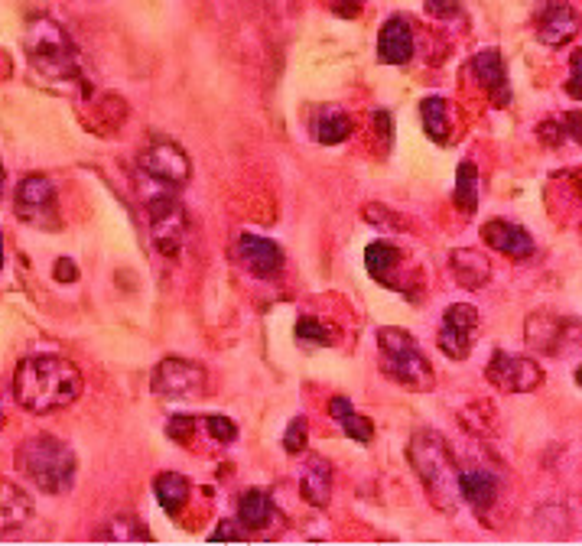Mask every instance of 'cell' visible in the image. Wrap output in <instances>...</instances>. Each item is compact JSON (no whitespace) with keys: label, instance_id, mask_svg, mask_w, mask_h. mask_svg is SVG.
Instances as JSON below:
<instances>
[{"label":"cell","instance_id":"1","mask_svg":"<svg viewBox=\"0 0 582 546\" xmlns=\"http://www.w3.org/2000/svg\"><path fill=\"white\" fill-rule=\"evenodd\" d=\"M85 377L72 361L59 355H33L17 364L14 400L27 413H56L82 397Z\"/></svg>","mask_w":582,"mask_h":546},{"label":"cell","instance_id":"2","mask_svg":"<svg viewBox=\"0 0 582 546\" xmlns=\"http://www.w3.org/2000/svg\"><path fill=\"white\" fill-rule=\"evenodd\" d=\"M407 459L413 465V472L423 481L426 494L436 511L443 514H456L459 507V468L452 459V449L443 433L436 429H417L410 436L407 446Z\"/></svg>","mask_w":582,"mask_h":546},{"label":"cell","instance_id":"3","mask_svg":"<svg viewBox=\"0 0 582 546\" xmlns=\"http://www.w3.org/2000/svg\"><path fill=\"white\" fill-rule=\"evenodd\" d=\"M23 49H27V59L33 65L36 75H43L46 82L59 85H82L85 75L79 65V49L69 39V33L62 30L56 20L36 17L30 20L27 33H23Z\"/></svg>","mask_w":582,"mask_h":546},{"label":"cell","instance_id":"4","mask_svg":"<svg viewBox=\"0 0 582 546\" xmlns=\"http://www.w3.org/2000/svg\"><path fill=\"white\" fill-rule=\"evenodd\" d=\"M17 468L43 494H69L75 485V468H79V462H75V452L69 442L40 433L20 442Z\"/></svg>","mask_w":582,"mask_h":546},{"label":"cell","instance_id":"5","mask_svg":"<svg viewBox=\"0 0 582 546\" xmlns=\"http://www.w3.org/2000/svg\"><path fill=\"white\" fill-rule=\"evenodd\" d=\"M378 355H381V371L391 377L394 384L413 390V394L433 390L436 384L433 364L426 361L417 338L407 329H394V325L378 329Z\"/></svg>","mask_w":582,"mask_h":546},{"label":"cell","instance_id":"6","mask_svg":"<svg viewBox=\"0 0 582 546\" xmlns=\"http://www.w3.org/2000/svg\"><path fill=\"white\" fill-rule=\"evenodd\" d=\"M144 202L150 212V234H153L157 251L163 257H179V251H183V244H186V234H189V215H186L183 202L176 199V189L160 186V182L144 176Z\"/></svg>","mask_w":582,"mask_h":546},{"label":"cell","instance_id":"7","mask_svg":"<svg viewBox=\"0 0 582 546\" xmlns=\"http://www.w3.org/2000/svg\"><path fill=\"white\" fill-rule=\"evenodd\" d=\"M17 218L33 228H59V199L53 179L43 173H30L17 182L14 192Z\"/></svg>","mask_w":582,"mask_h":546},{"label":"cell","instance_id":"8","mask_svg":"<svg viewBox=\"0 0 582 546\" xmlns=\"http://www.w3.org/2000/svg\"><path fill=\"white\" fill-rule=\"evenodd\" d=\"M205 368L189 358H163L150 374L153 394L163 400H196L205 394Z\"/></svg>","mask_w":582,"mask_h":546},{"label":"cell","instance_id":"9","mask_svg":"<svg viewBox=\"0 0 582 546\" xmlns=\"http://www.w3.org/2000/svg\"><path fill=\"white\" fill-rule=\"evenodd\" d=\"M140 173L150 176L160 186L183 189L192 176V163L186 150L173 140H153L150 147L140 153Z\"/></svg>","mask_w":582,"mask_h":546},{"label":"cell","instance_id":"10","mask_svg":"<svg viewBox=\"0 0 582 546\" xmlns=\"http://www.w3.org/2000/svg\"><path fill=\"white\" fill-rule=\"evenodd\" d=\"M488 384H495L504 394H530L543 384V368L534 358L511 355V351H495L485 368Z\"/></svg>","mask_w":582,"mask_h":546},{"label":"cell","instance_id":"11","mask_svg":"<svg viewBox=\"0 0 582 546\" xmlns=\"http://www.w3.org/2000/svg\"><path fill=\"white\" fill-rule=\"evenodd\" d=\"M478 329V309L469 303H452L439 325V351L452 361H465L472 351V332Z\"/></svg>","mask_w":582,"mask_h":546},{"label":"cell","instance_id":"12","mask_svg":"<svg viewBox=\"0 0 582 546\" xmlns=\"http://www.w3.org/2000/svg\"><path fill=\"white\" fill-rule=\"evenodd\" d=\"M238 254H241L244 270L261 280H277L283 273V251L274 241L261 238V234H241Z\"/></svg>","mask_w":582,"mask_h":546},{"label":"cell","instance_id":"13","mask_svg":"<svg viewBox=\"0 0 582 546\" xmlns=\"http://www.w3.org/2000/svg\"><path fill=\"white\" fill-rule=\"evenodd\" d=\"M482 238L488 247H495L498 254H508L514 260H527L530 254H534V238H530V231L514 225V221H504V218L485 221Z\"/></svg>","mask_w":582,"mask_h":546},{"label":"cell","instance_id":"14","mask_svg":"<svg viewBox=\"0 0 582 546\" xmlns=\"http://www.w3.org/2000/svg\"><path fill=\"white\" fill-rule=\"evenodd\" d=\"M472 72H475V82L488 91V98L495 108H504L511 101V91H508V72H504V62H501V52L498 49H482L478 56L472 59Z\"/></svg>","mask_w":582,"mask_h":546},{"label":"cell","instance_id":"15","mask_svg":"<svg viewBox=\"0 0 582 546\" xmlns=\"http://www.w3.org/2000/svg\"><path fill=\"white\" fill-rule=\"evenodd\" d=\"M501 494V478L488 468H469L459 472V501H465L475 514H485Z\"/></svg>","mask_w":582,"mask_h":546},{"label":"cell","instance_id":"16","mask_svg":"<svg viewBox=\"0 0 582 546\" xmlns=\"http://www.w3.org/2000/svg\"><path fill=\"white\" fill-rule=\"evenodd\" d=\"M576 26H579L576 10L569 7V4H563V0H553V4H547V10L540 13L537 39H540L543 46L560 49V46H566L569 39L576 36Z\"/></svg>","mask_w":582,"mask_h":546},{"label":"cell","instance_id":"17","mask_svg":"<svg viewBox=\"0 0 582 546\" xmlns=\"http://www.w3.org/2000/svg\"><path fill=\"white\" fill-rule=\"evenodd\" d=\"M378 59L384 65H407L413 59V30L407 17H391L381 26Z\"/></svg>","mask_w":582,"mask_h":546},{"label":"cell","instance_id":"18","mask_svg":"<svg viewBox=\"0 0 582 546\" xmlns=\"http://www.w3.org/2000/svg\"><path fill=\"white\" fill-rule=\"evenodd\" d=\"M449 270L462 290H482L491 280V264L485 254H478L475 247H456L449 254Z\"/></svg>","mask_w":582,"mask_h":546},{"label":"cell","instance_id":"19","mask_svg":"<svg viewBox=\"0 0 582 546\" xmlns=\"http://www.w3.org/2000/svg\"><path fill=\"white\" fill-rule=\"evenodd\" d=\"M33 517V498L14 481L0 478V537L4 533H14L23 524H30Z\"/></svg>","mask_w":582,"mask_h":546},{"label":"cell","instance_id":"20","mask_svg":"<svg viewBox=\"0 0 582 546\" xmlns=\"http://www.w3.org/2000/svg\"><path fill=\"white\" fill-rule=\"evenodd\" d=\"M300 494L309 507H329L332 501V465L322 459V455H313L306 462L303 475H300Z\"/></svg>","mask_w":582,"mask_h":546},{"label":"cell","instance_id":"21","mask_svg":"<svg viewBox=\"0 0 582 546\" xmlns=\"http://www.w3.org/2000/svg\"><path fill=\"white\" fill-rule=\"evenodd\" d=\"M277 520V507L270 501V494L261 491V488H251L241 494L238 501V524L251 533H264L270 530V524Z\"/></svg>","mask_w":582,"mask_h":546},{"label":"cell","instance_id":"22","mask_svg":"<svg viewBox=\"0 0 582 546\" xmlns=\"http://www.w3.org/2000/svg\"><path fill=\"white\" fill-rule=\"evenodd\" d=\"M153 494H157V504L166 514L179 517L183 514V507L189 504L192 485H189V478L179 475V472H160L157 478H153Z\"/></svg>","mask_w":582,"mask_h":546},{"label":"cell","instance_id":"23","mask_svg":"<svg viewBox=\"0 0 582 546\" xmlns=\"http://www.w3.org/2000/svg\"><path fill=\"white\" fill-rule=\"evenodd\" d=\"M329 416H332V420L339 423L355 442H361V446H368V442L374 439V423L368 420V416H361V413L352 407V400H348V397H332V400H329Z\"/></svg>","mask_w":582,"mask_h":546},{"label":"cell","instance_id":"24","mask_svg":"<svg viewBox=\"0 0 582 546\" xmlns=\"http://www.w3.org/2000/svg\"><path fill=\"white\" fill-rule=\"evenodd\" d=\"M365 264H368V273H371V277L378 280L381 286H387V290H397L394 270L400 267V251H397L394 244H387V241H374V244H368Z\"/></svg>","mask_w":582,"mask_h":546},{"label":"cell","instance_id":"25","mask_svg":"<svg viewBox=\"0 0 582 546\" xmlns=\"http://www.w3.org/2000/svg\"><path fill=\"white\" fill-rule=\"evenodd\" d=\"M560 325L563 319L550 316V312H537L534 319H527V345H534L547 355L560 351Z\"/></svg>","mask_w":582,"mask_h":546},{"label":"cell","instance_id":"26","mask_svg":"<svg viewBox=\"0 0 582 546\" xmlns=\"http://www.w3.org/2000/svg\"><path fill=\"white\" fill-rule=\"evenodd\" d=\"M352 137V117L339 108H326L322 117L316 121V140L326 143V147H335V143H345Z\"/></svg>","mask_w":582,"mask_h":546},{"label":"cell","instance_id":"27","mask_svg":"<svg viewBox=\"0 0 582 546\" xmlns=\"http://www.w3.org/2000/svg\"><path fill=\"white\" fill-rule=\"evenodd\" d=\"M95 537L98 540H114V543H134V540H153V533L140 524L137 517L118 514V517H111L105 524V530H98Z\"/></svg>","mask_w":582,"mask_h":546},{"label":"cell","instance_id":"28","mask_svg":"<svg viewBox=\"0 0 582 546\" xmlns=\"http://www.w3.org/2000/svg\"><path fill=\"white\" fill-rule=\"evenodd\" d=\"M452 199H456V205L462 208V212H475L478 199H482V176H478V169L472 163H459Z\"/></svg>","mask_w":582,"mask_h":546},{"label":"cell","instance_id":"29","mask_svg":"<svg viewBox=\"0 0 582 546\" xmlns=\"http://www.w3.org/2000/svg\"><path fill=\"white\" fill-rule=\"evenodd\" d=\"M420 114H423V127H426V134H430L436 143H446V140H449V121H446L449 104H446L443 98H439V95L423 98Z\"/></svg>","mask_w":582,"mask_h":546},{"label":"cell","instance_id":"30","mask_svg":"<svg viewBox=\"0 0 582 546\" xmlns=\"http://www.w3.org/2000/svg\"><path fill=\"white\" fill-rule=\"evenodd\" d=\"M296 338H303L309 345H335V329L313 316H303L296 322Z\"/></svg>","mask_w":582,"mask_h":546},{"label":"cell","instance_id":"31","mask_svg":"<svg viewBox=\"0 0 582 546\" xmlns=\"http://www.w3.org/2000/svg\"><path fill=\"white\" fill-rule=\"evenodd\" d=\"M205 429H209V436L215 442H222V446H231V442L238 439V426L231 423L225 413H209V416H205Z\"/></svg>","mask_w":582,"mask_h":546},{"label":"cell","instance_id":"32","mask_svg":"<svg viewBox=\"0 0 582 546\" xmlns=\"http://www.w3.org/2000/svg\"><path fill=\"white\" fill-rule=\"evenodd\" d=\"M192 433H196V416H189V413H176L173 420L166 423V436L183 442V446L192 439Z\"/></svg>","mask_w":582,"mask_h":546},{"label":"cell","instance_id":"33","mask_svg":"<svg viewBox=\"0 0 582 546\" xmlns=\"http://www.w3.org/2000/svg\"><path fill=\"white\" fill-rule=\"evenodd\" d=\"M306 449V420L303 416H296V420L287 426V433H283V452H303Z\"/></svg>","mask_w":582,"mask_h":546},{"label":"cell","instance_id":"34","mask_svg":"<svg viewBox=\"0 0 582 546\" xmlns=\"http://www.w3.org/2000/svg\"><path fill=\"white\" fill-rule=\"evenodd\" d=\"M537 137L543 147H560V143L566 140V127L560 121H543L540 130H537Z\"/></svg>","mask_w":582,"mask_h":546},{"label":"cell","instance_id":"35","mask_svg":"<svg viewBox=\"0 0 582 546\" xmlns=\"http://www.w3.org/2000/svg\"><path fill=\"white\" fill-rule=\"evenodd\" d=\"M248 537V530H244L238 520H222L212 533H209V540H244Z\"/></svg>","mask_w":582,"mask_h":546},{"label":"cell","instance_id":"36","mask_svg":"<svg viewBox=\"0 0 582 546\" xmlns=\"http://www.w3.org/2000/svg\"><path fill=\"white\" fill-rule=\"evenodd\" d=\"M423 4H426V13L439 20H449L459 13V0H423Z\"/></svg>","mask_w":582,"mask_h":546},{"label":"cell","instance_id":"37","mask_svg":"<svg viewBox=\"0 0 582 546\" xmlns=\"http://www.w3.org/2000/svg\"><path fill=\"white\" fill-rule=\"evenodd\" d=\"M53 277L59 283H75V280H79V267H75L69 257H62L59 264H56V270H53Z\"/></svg>","mask_w":582,"mask_h":546},{"label":"cell","instance_id":"38","mask_svg":"<svg viewBox=\"0 0 582 546\" xmlns=\"http://www.w3.org/2000/svg\"><path fill=\"white\" fill-rule=\"evenodd\" d=\"M579 52H573V59H569V98H579Z\"/></svg>","mask_w":582,"mask_h":546},{"label":"cell","instance_id":"39","mask_svg":"<svg viewBox=\"0 0 582 546\" xmlns=\"http://www.w3.org/2000/svg\"><path fill=\"white\" fill-rule=\"evenodd\" d=\"M566 124H569V137L582 140V130H579V111H569L566 114Z\"/></svg>","mask_w":582,"mask_h":546},{"label":"cell","instance_id":"40","mask_svg":"<svg viewBox=\"0 0 582 546\" xmlns=\"http://www.w3.org/2000/svg\"><path fill=\"white\" fill-rule=\"evenodd\" d=\"M4 182H7V173H4V163H0V192H4Z\"/></svg>","mask_w":582,"mask_h":546},{"label":"cell","instance_id":"41","mask_svg":"<svg viewBox=\"0 0 582 546\" xmlns=\"http://www.w3.org/2000/svg\"><path fill=\"white\" fill-rule=\"evenodd\" d=\"M0 267H4V234H0Z\"/></svg>","mask_w":582,"mask_h":546},{"label":"cell","instance_id":"42","mask_svg":"<svg viewBox=\"0 0 582 546\" xmlns=\"http://www.w3.org/2000/svg\"><path fill=\"white\" fill-rule=\"evenodd\" d=\"M0 426H4V413H0Z\"/></svg>","mask_w":582,"mask_h":546}]
</instances>
